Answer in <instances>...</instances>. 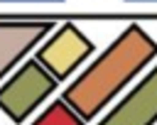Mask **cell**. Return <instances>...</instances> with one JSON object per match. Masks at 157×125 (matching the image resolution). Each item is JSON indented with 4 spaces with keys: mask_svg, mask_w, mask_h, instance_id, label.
<instances>
[]
</instances>
